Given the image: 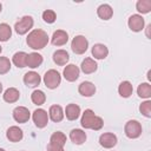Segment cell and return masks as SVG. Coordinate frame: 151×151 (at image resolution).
Here are the masks:
<instances>
[{
  "mask_svg": "<svg viewBox=\"0 0 151 151\" xmlns=\"http://www.w3.org/2000/svg\"><path fill=\"white\" fill-rule=\"evenodd\" d=\"M2 52V47H1V45H0V53Z\"/></svg>",
  "mask_w": 151,
  "mask_h": 151,
  "instance_id": "cell-38",
  "label": "cell"
},
{
  "mask_svg": "<svg viewBox=\"0 0 151 151\" xmlns=\"http://www.w3.org/2000/svg\"><path fill=\"white\" fill-rule=\"evenodd\" d=\"M61 83V76L57 70H48L44 76V84L47 88L54 90Z\"/></svg>",
  "mask_w": 151,
  "mask_h": 151,
  "instance_id": "cell-4",
  "label": "cell"
},
{
  "mask_svg": "<svg viewBox=\"0 0 151 151\" xmlns=\"http://www.w3.org/2000/svg\"><path fill=\"white\" fill-rule=\"evenodd\" d=\"M64 116H65L64 114V110H63V107L60 105H57V104L52 105L50 107V110H48V118L54 123L61 122L64 119Z\"/></svg>",
  "mask_w": 151,
  "mask_h": 151,
  "instance_id": "cell-15",
  "label": "cell"
},
{
  "mask_svg": "<svg viewBox=\"0 0 151 151\" xmlns=\"http://www.w3.org/2000/svg\"><path fill=\"white\" fill-rule=\"evenodd\" d=\"M64 114L68 120H77L80 116V107L77 104H68L65 107Z\"/></svg>",
  "mask_w": 151,
  "mask_h": 151,
  "instance_id": "cell-21",
  "label": "cell"
},
{
  "mask_svg": "<svg viewBox=\"0 0 151 151\" xmlns=\"http://www.w3.org/2000/svg\"><path fill=\"white\" fill-rule=\"evenodd\" d=\"M0 151H6V150H5V149H1V147H0Z\"/></svg>",
  "mask_w": 151,
  "mask_h": 151,
  "instance_id": "cell-39",
  "label": "cell"
},
{
  "mask_svg": "<svg viewBox=\"0 0 151 151\" xmlns=\"http://www.w3.org/2000/svg\"><path fill=\"white\" fill-rule=\"evenodd\" d=\"M32 119L38 129H44L48 124V113L44 109H37L32 114Z\"/></svg>",
  "mask_w": 151,
  "mask_h": 151,
  "instance_id": "cell-7",
  "label": "cell"
},
{
  "mask_svg": "<svg viewBox=\"0 0 151 151\" xmlns=\"http://www.w3.org/2000/svg\"><path fill=\"white\" fill-rule=\"evenodd\" d=\"M40 81H41L40 76L34 71H29L24 76V83L28 87H37L38 85H40Z\"/></svg>",
  "mask_w": 151,
  "mask_h": 151,
  "instance_id": "cell-14",
  "label": "cell"
},
{
  "mask_svg": "<svg viewBox=\"0 0 151 151\" xmlns=\"http://www.w3.org/2000/svg\"><path fill=\"white\" fill-rule=\"evenodd\" d=\"M139 111L140 113L146 117V118H151V100H145L139 105Z\"/></svg>",
  "mask_w": 151,
  "mask_h": 151,
  "instance_id": "cell-32",
  "label": "cell"
},
{
  "mask_svg": "<svg viewBox=\"0 0 151 151\" xmlns=\"http://www.w3.org/2000/svg\"><path fill=\"white\" fill-rule=\"evenodd\" d=\"M79 74H80V68L74 64L66 65L63 71V76L67 81H76L79 78Z\"/></svg>",
  "mask_w": 151,
  "mask_h": 151,
  "instance_id": "cell-10",
  "label": "cell"
},
{
  "mask_svg": "<svg viewBox=\"0 0 151 151\" xmlns=\"http://www.w3.org/2000/svg\"><path fill=\"white\" fill-rule=\"evenodd\" d=\"M44 61V58L40 53L38 52H32L27 54V66L31 68H37L39 67Z\"/></svg>",
  "mask_w": 151,
  "mask_h": 151,
  "instance_id": "cell-24",
  "label": "cell"
},
{
  "mask_svg": "<svg viewBox=\"0 0 151 151\" xmlns=\"http://www.w3.org/2000/svg\"><path fill=\"white\" fill-rule=\"evenodd\" d=\"M6 137L12 143H18L24 138V132L19 126H11L6 132Z\"/></svg>",
  "mask_w": 151,
  "mask_h": 151,
  "instance_id": "cell-13",
  "label": "cell"
},
{
  "mask_svg": "<svg viewBox=\"0 0 151 151\" xmlns=\"http://www.w3.org/2000/svg\"><path fill=\"white\" fill-rule=\"evenodd\" d=\"M47 151H64V147L59 146V145H55V144H52V143H48Z\"/></svg>",
  "mask_w": 151,
  "mask_h": 151,
  "instance_id": "cell-35",
  "label": "cell"
},
{
  "mask_svg": "<svg viewBox=\"0 0 151 151\" xmlns=\"http://www.w3.org/2000/svg\"><path fill=\"white\" fill-rule=\"evenodd\" d=\"M2 11V5H1V2H0V12Z\"/></svg>",
  "mask_w": 151,
  "mask_h": 151,
  "instance_id": "cell-37",
  "label": "cell"
},
{
  "mask_svg": "<svg viewBox=\"0 0 151 151\" xmlns=\"http://www.w3.org/2000/svg\"><path fill=\"white\" fill-rule=\"evenodd\" d=\"M86 138H87L86 132L83 131V130H80V129H73V130H71V132H70V139H71L74 144H77V145L84 144V143L86 142Z\"/></svg>",
  "mask_w": 151,
  "mask_h": 151,
  "instance_id": "cell-20",
  "label": "cell"
},
{
  "mask_svg": "<svg viewBox=\"0 0 151 151\" xmlns=\"http://www.w3.org/2000/svg\"><path fill=\"white\" fill-rule=\"evenodd\" d=\"M31 100H32V103L34 105L40 106V105L45 104V101H46V94L41 90H35L31 94Z\"/></svg>",
  "mask_w": 151,
  "mask_h": 151,
  "instance_id": "cell-28",
  "label": "cell"
},
{
  "mask_svg": "<svg viewBox=\"0 0 151 151\" xmlns=\"http://www.w3.org/2000/svg\"><path fill=\"white\" fill-rule=\"evenodd\" d=\"M11 70V60L7 57H0V74H6Z\"/></svg>",
  "mask_w": 151,
  "mask_h": 151,
  "instance_id": "cell-33",
  "label": "cell"
},
{
  "mask_svg": "<svg viewBox=\"0 0 151 151\" xmlns=\"http://www.w3.org/2000/svg\"><path fill=\"white\" fill-rule=\"evenodd\" d=\"M96 85L91 81H83L79 86H78V92L83 96V97H92L96 93Z\"/></svg>",
  "mask_w": 151,
  "mask_h": 151,
  "instance_id": "cell-16",
  "label": "cell"
},
{
  "mask_svg": "<svg viewBox=\"0 0 151 151\" xmlns=\"http://www.w3.org/2000/svg\"><path fill=\"white\" fill-rule=\"evenodd\" d=\"M70 60V55L65 50H57L53 53V61L58 66H65Z\"/></svg>",
  "mask_w": 151,
  "mask_h": 151,
  "instance_id": "cell-22",
  "label": "cell"
},
{
  "mask_svg": "<svg viewBox=\"0 0 151 151\" xmlns=\"http://www.w3.org/2000/svg\"><path fill=\"white\" fill-rule=\"evenodd\" d=\"M13 118L17 123L19 124H25L31 118V112L27 107L25 106H17L13 110Z\"/></svg>",
  "mask_w": 151,
  "mask_h": 151,
  "instance_id": "cell-8",
  "label": "cell"
},
{
  "mask_svg": "<svg viewBox=\"0 0 151 151\" xmlns=\"http://www.w3.org/2000/svg\"><path fill=\"white\" fill-rule=\"evenodd\" d=\"M66 139H67L66 136H65L61 131H57V132H54V133L51 136V138H50V143L64 147V145L66 144Z\"/></svg>",
  "mask_w": 151,
  "mask_h": 151,
  "instance_id": "cell-30",
  "label": "cell"
},
{
  "mask_svg": "<svg viewBox=\"0 0 151 151\" xmlns=\"http://www.w3.org/2000/svg\"><path fill=\"white\" fill-rule=\"evenodd\" d=\"M91 53L94 57V59L101 60V59H105L107 57L109 48L104 44H94L93 47H92V50H91Z\"/></svg>",
  "mask_w": 151,
  "mask_h": 151,
  "instance_id": "cell-17",
  "label": "cell"
},
{
  "mask_svg": "<svg viewBox=\"0 0 151 151\" xmlns=\"http://www.w3.org/2000/svg\"><path fill=\"white\" fill-rule=\"evenodd\" d=\"M11 37H12V28H11V26L8 24H6V22L0 24V41H2V42L8 41Z\"/></svg>",
  "mask_w": 151,
  "mask_h": 151,
  "instance_id": "cell-29",
  "label": "cell"
},
{
  "mask_svg": "<svg viewBox=\"0 0 151 151\" xmlns=\"http://www.w3.org/2000/svg\"><path fill=\"white\" fill-rule=\"evenodd\" d=\"M137 94L138 97L143 99H149L151 97V85L149 83H142L138 85L137 88Z\"/></svg>",
  "mask_w": 151,
  "mask_h": 151,
  "instance_id": "cell-27",
  "label": "cell"
},
{
  "mask_svg": "<svg viewBox=\"0 0 151 151\" xmlns=\"http://www.w3.org/2000/svg\"><path fill=\"white\" fill-rule=\"evenodd\" d=\"M12 63L18 67V68H24L27 66V53L26 52H17L12 57Z\"/></svg>",
  "mask_w": 151,
  "mask_h": 151,
  "instance_id": "cell-25",
  "label": "cell"
},
{
  "mask_svg": "<svg viewBox=\"0 0 151 151\" xmlns=\"http://www.w3.org/2000/svg\"><path fill=\"white\" fill-rule=\"evenodd\" d=\"M88 48V41L84 35H76L71 41V50L76 54H83Z\"/></svg>",
  "mask_w": 151,
  "mask_h": 151,
  "instance_id": "cell-6",
  "label": "cell"
},
{
  "mask_svg": "<svg viewBox=\"0 0 151 151\" xmlns=\"http://www.w3.org/2000/svg\"><path fill=\"white\" fill-rule=\"evenodd\" d=\"M127 25L132 32H140L144 29L145 21L140 14H132L127 20Z\"/></svg>",
  "mask_w": 151,
  "mask_h": 151,
  "instance_id": "cell-9",
  "label": "cell"
},
{
  "mask_svg": "<svg viewBox=\"0 0 151 151\" xmlns=\"http://www.w3.org/2000/svg\"><path fill=\"white\" fill-rule=\"evenodd\" d=\"M33 25H34L33 18H32L31 15H25V17H22L19 21L15 22L14 29H15V32H17L19 35H24V34L28 33V31L32 29Z\"/></svg>",
  "mask_w": 151,
  "mask_h": 151,
  "instance_id": "cell-5",
  "label": "cell"
},
{
  "mask_svg": "<svg viewBox=\"0 0 151 151\" xmlns=\"http://www.w3.org/2000/svg\"><path fill=\"white\" fill-rule=\"evenodd\" d=\"M98 68V65L96 63L94 59L92 58H85L83 61H81V65H80V70L85 73V74H91V73H94Z\"/></svg>",
  "mask_w": 151,
  "mask_h": 151,
  "instance_id": "cell-18",
  "label": "cell"
},
{
  "mask_svg": "<svg viewBox=\"0 0 151 151\" xmlns=\"http://www.w3.org/2000/svg\"><path fill=\"white\" fill-rule=\"evenodd\" d=\"M132 92H133V86H132V84L130 81L124 80V81H122L119 84V86H118V93H119L120 97L129 98V97H131Z\"/></svg>",
  "mask_w": 151,
  "mask_h": 151,
  "instance_id": "cell-26",
  "label": "cell"
},
{
  "mask_svg": "<svg viewBox=\"0 0 151 151\" xmlns=\"http://www.w3.org/2000/svg\"><path fill=\"white\" fill-rule=\"evenodd\" d=\"M51 41L54 46H64L68 41V34L64 29H57L53 32Z\"/></svg>",
  "mask_w": 151,
  "mask_h": 151,
  "instance_id": "cell-12",
  "label": "cell"
},
{
  "mask_svg": "<svg viewBox=\"0 0 151 151\" xmlns=\"http://www.w3.org/2000/svg\"><path fill=\"white\" fill-rule=\"evenodd\" d=\"M142 131H143L142 124L138 120H134V119H131V120L126 122V124L124 126L125 136L130 139H136V138L140 137Z\"/></svg>",
  "mask_w": 151,
  "mask_h": 151,
  "instance_id": "cell-3",
  "label": "cell"
},
{
  "mask_svg": "<svg viewBox=\"0 0 151 151\" xmlns=\"http://www.w3.org/2000/svg\"><path fill=\"white\" fill-rule=\"evenodd\" d=\"M117 142H118L117 136L111 132L101 133L99 137V144L105 149H112L113 146L117 145Z\"/></svg>",
  "mask_w": 151,
  "mask_h": 151,
  "instance_id": "cell-11",
  "label": "cell"
},
{
  "mask_svg": "<svg viewBox=\"0 0 151 151\" xmlns=\"http://www.w3.org/2000/svg\"><path fill=\"white\" fill-rule=\"evenodd\" d=\"M2 98H4V100H5L6 103L13 104V103H17V101L19 100V98H20V92H19V90L15 88V87H8V88L4 92Z\"/></svg>",
  "mask_w": 151,
  "mask_h": 151,
  "instance_id": "cell-19",
  "label": "cell"
},
{
  "mask_svg": "<svg viewBox=\"0 0 151 151\" xmlns=\"http://www.w3.org/2000/svg\"><path fill=\"white\" fill-rule=\"evenodd\" d=\"M80 124L84 129H91L94 131H99L104 126V120L101 117L96 116L91 109H86L81 116Z\"/></svg>",
  "mask_w": 151,
  "mask_h": 151,
  "instance_id": "cell-2",
  "label": "cell"
},
{
  "mask_svg": "<svg viewBox=\"0 0 151 151\" xmlns=\"http://www.w3.org/2000/svg\"><path fill=\"white\" fill-rule=\"evenodd\" d=\"M26 44L32 50H42L48 44V35L44 29H33L28 33Z\"/></svg>",
  "mask_w": 151,
  "mask_h": 151,
  "instance_id": "cell-1",
  "label": "cell"
},
{
  "mask_svg": "<svg viewBox=\"0 0 151 151\" xmlns=\"http://www.w3.org/2000/svg\"><path fill=\"white\" fill-rule=\"evenodd\" d=\"M1 92H2V84H1V81H0V94H1Z\"/></svg>",
  "mask_w": 151,
  "mask_h": 151,
  "instance_id": "cell-36",
  "label": "cell"
},
{
  "mask_svg": "<svg viewBox=\"0 0 151 151\" xmlns=\"http://www.w3.org/2000/svg\"><path fill=\"white\" fill-rule=\"evenodd\" d=\"M97 15L101 20H110L113 15V9L109 4H101L97 8Z\"/></svg>",
  "mask_w": 151,
  "mask_h": 151,
  "instance_id": "cell-23",
  "label": "cell"
},
{
  "mask_svg": "<svg viewBox=\"0 0 151 151\" xmlns=\"http://www.w3.org/2000/svg\"><path fill=\"white\" fill-rule=\"evenodd\" d=\"M42 19L47 24H53L57 19V14L53 9H46L42 12Z\"/></svg>",
  "mask_w": 151,
  "mask_h": 151,
  "instance_id": "cell-34",
  "label": "cell"
},
{
  "mask_svg": "<svg viewBox=\"0 0 151 151\" xmlns=\"http://www.w3.org/2000/svg\"><path fill=\"white\" fill-rule=\"evenodd\" d=\"M136 8L142 14H147L151 11V0H138L136 4Z\"/></svg>",
  "mask_w": 151,
  "mask_h": 151,
  "instance_id": "cell-31",
  "label": "cell"
}]
</instances>
